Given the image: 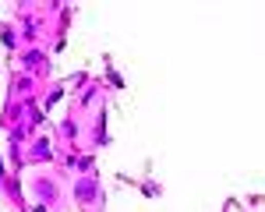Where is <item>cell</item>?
I'll return each mask as SVG.
<instances>
[{
	"mask_svg": "<svg viewBox=\"0 0 265 212\" xmlns=\"http://www.w3.org/2000/svg\"><path fill=\"white\" fill-rule=\"evenodd\" d=\"M74 195H78L82 202H92V198H96V181H92V177H85V181L74 187Z\"/></svg>",
	"mask_w": 265,
	"mask_h": 212,
	"instance_id": "cell-1",
	"label": "cell"
}]
</instances>
